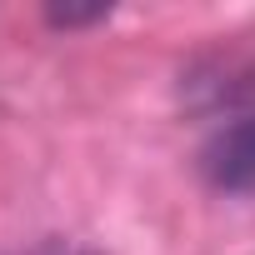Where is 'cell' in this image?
I'll list each match as a JSON object with an SVG mask.
<instances>
[{
    "label": "cell",
    "mask_w": 255,
    "mask_h": 255,
    "mask_svg": "<svg viewBox=\"0 0 255 255\" xmlns=\"http://www.w3.org/2000/svg\"><path fill=\"white\" fill-rule=\"evenodd\" d=\"M205 180L215 190H255V115H235L205 140L200 150Z\"/></svg>",
    "instance_id": "6da1fadb"
},
{
    "label": "cell",
    "mask_w": 255,
    "mask_h": 255,
    "mask_svg": "<svg viewBox=\"0 0 255 255\" xmlns=\"http://www.w3.org/2000/svg\"><path fill=\"white\" fill-rule=\"evenodd\" d=\"M40 255H85V250H60V245H55V250H40Z\"/></svg>",
    "instance_id": "7a4b0ae2"
}]
</instances>
